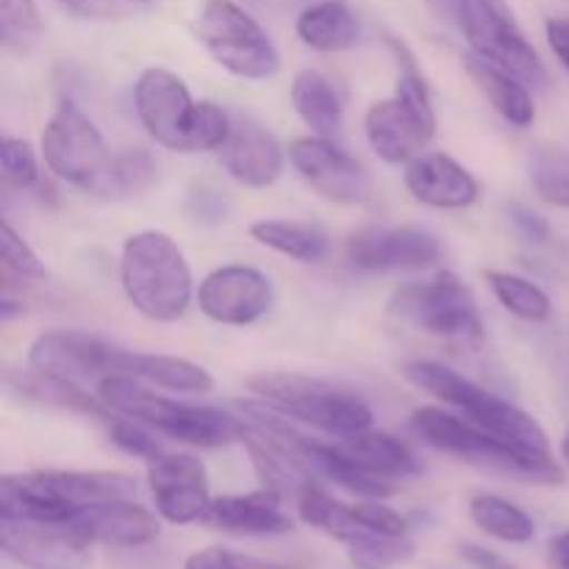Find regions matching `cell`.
<instances>
[{
	"label": "cell",
	"mask_w": 569,
	"mask_h": 569,
	"mask_svg": "<svg viewBox=\"0 0 569 569\" xmlns=\"http://www.w3.org/2000/svg\"><path fill=\"white\" fill-rule=\"evenodd\" d=\"M203 522L237 537H281L295 528L292 517L281 509V495L267 487L248 495L214 498Z\"/></svg>",
	"instance_id": "7402d4cb"
},
{
	"label": "cell",
	"mask_w": 569,
	"mask_h": 569,
	"mask_svg": "<svg viewBox=\"0 0 569 569\" xmlns=\"http://www.w3.org/2000/svg\"><path fill=\"white\" fill-rule=\"evenodd\" d=\"M42 39L37 0H0V44L11 56H31Z\"/></svg>",
	"instance_id": "d6a6232c"
},
{
	"label": "cell",
	"mask_w": 569,
	"mask_h": 569,
	"mask_svg": "<svg viewBox=\"0 0 569 569\" xmlns=\"http://www.w3.org/2000/svg\"><path fill=\"white\" fill-rule=\"evenodd\" d=\"M248 3H261V0H248Z\"/></svg>",
	"instance_id": "c3c4849f"
},
{
	"label": "cell",
	"mask_w": 569,
	"mask_h": 569,
	"mask_svg": "<svg viewBox=\"0 0 569 569\" xmlns=\"http://www.w3.org/2000/svg\"><path fill=\"white\" fill-rule=\"evenodd\" d=\"M470 520L478 531L506 545H526L537 537V522L531 515L500 495H476L470 500Z\"/></svg>",
	"instance_id": "4dcf8cb0"
},
{
	"label": "cell",
	"mask_w": 569,
	"mask_h": 569,
	"mask_svg": "<svg viewBox=\"0 0 569 569\" xmlns=\"http://www.w3.org/2000/svg\"><path fill=\"white\" fill-rule=\"evenodd\" d=\"M0 256H3L6 276H17L22 278V281H44V278H48L44 261L39 259L37 250L11 228L9 220H3V228H0Z\"/></svg>",
	"instance_id": "d590c367"
},
{
	"label": "cell",
	"mask_w": 569,
	"mask_h": 569,
	"mask_svg": "<svg viewBox=\"0 0 569 569\" xmlns=\"http://www.w3.org/2000/svg\"><path fill=\"white\" fill-rule=\"evenodd\" d=\"M298 39L317 53H339L359 42V20L342 0H320L306 6L295 22Z\"/></svg>",
	"instance_id": "83f0119b"
},
{
	"label": "cell",
	"mask_w": 569,
	"mask_h": 569,
	"mask_svg": "<svg viewBox=\"0 0 569 569\" xmlns=\"http://www.w3.org/2000/svg\"><path fill=\"white\" fill-rule=\"evenodd\" d=\"M406 189L411 198L431 209H470L481 194V187L467 167L448 153H426L406 164Z\"/></svg>",
	"instance_id": "ffe728a7"
},
{
	"label": "cell",
	"mask_w": 569,
	"mask_h": 569,
	"mask_svg": "<svg viewBox=\"0 0 569 569\" xmlns=\"http://www.w3.org/2000/svg\"><path fill=\"white\" fill-rule=\"evenodd\" d=\"M295 111L300 120L311 128L317 137L333 139L342 131L345 122V98L342 89L320 70L295 72L292 89H289Z\"/></svg>",
	"instance_id": "d4e9b609"
},
{
	"label": "cell",
	"mask_w": 569,
	"mask_h": 569,
	"mask_svg": "<svg viewBox=\"0 0 569 569\" xmlns=\"http://www.w3.org/2000/svg\"><path fill=\"white\" fill-rule=\"evenodd\" d=\"M126 350L87 331H44L28 348V367L67 381H100L122 370Z\"/></svg>",
	"instance_id": "2e32d148"
},
{
	"label": "cell",
	"mask_w": 569,
	"mask_h": 569,
	"mask_svg": "<svg viewBox=\"0 0 569 569\" xmlns=\"http://www.w3.org/2000/svg\"><path fill=\"white\" fill-rule=\"evenodd\" d=\"M109 439L117 445L120 450H126L128 456H137V459L156 461L159 456H164V448L159 445V439L153 437L148 426L142 422L131 420V417L114 415L109 420Z\"/></svg>",
	"instance_id": "74e56055"
},
{
	"label": "cell",
	"mask_w": 569,
	"mask_h": 569,
	"mask_svg": "<svg viewBox=\"0 0 569 569\" xmlns=\"http://www.w3.org/2000/svg\"><path fill=\"white\" fill-rule=\"evenodd\" d=\"M561 456H565V461L569 465V428L565 431V437H561Z\"/></svg>",
	"instance_id": "bcb514c9"
},
{
	"label": "cell",
	"mask_w": 569,
	"mask_h": 569,
	"mask_svg": "<svg viewBox=\"0 0 569 569\" xmlns=\"http://www.w3.org/2000/svg\"><path fill=\"white\" fill-rule=\"evenodd\" d=\"M289 161L298 176L315 189L320 198L339 206L367 203L372 194L370 172L365 170L356 156L345 153L342 148L326 137H300L289 144Z\"/></svg>",
	"instance_id": "9a60e30c"
},
{
	"label": "cell",
	"mask_w": 569,
	"mask_h": 569,
	"mask_svg": "<svg viewBox=\"0 0 569 569\" xmlns=\"http://www.w3.org/2000/svg\"><path fill=\"white\" fill-rule=\"evenodd\" d=\"M148 487L156 511L172 526L206 520L211 506L209 472L192 453H164L148 465Z\"/></svg>",
	"instance_id": "ac0fdd59"
},
{
	"label": "cell",
	"mask_w": 569,
	"mask_h": 569,
	"mask_svg": "<svg viewBox=\"0 0 569 569\" xmlns=\"http://www.w3.org/2000/svg\"><path fill=\"white\" fill-rule=\"evenodd\" d=\"M409 426L415 437L422 439L428 448L465 459L470 465L489 467V470L545 483V487H561L567 481L565 467L553 459V453L542 456L517 448V445L506 442V439L495 437V433L472 426L461 415L445 411L439 406H422V409L411 411Z\"/></svg>",
	"instance_id": "5b68a950"
},
{
	"label": "cell",
	"mask_w": 569,
	"mask_h": 569,
	"mask_svg": "<svg viewBox=\"0 0 569 569\" xmlns=\"http://www.w3.org/2000/svg\"><path fill=\"white\" fill-rule=\"evenodd\" d=\"M70 526H76L94 545H111V548H142L161 531L159 517L133 498L83 506L70 517Z\"/></svg>",
	"instance_id": "44dd1931"
},
{
	"label": "cell",
	"mask_w": 569,
	"mask_h": 569,
	"mask_svg": "<svg viewBox=\"0 0 569 569\" xmlns=\"http://www.w3.org/2000/svg\"><path fill=\"white\" fill-rule=\"evenodd\" d=\"M200 311L220 326L244 328L259 322L276 303L272 281L248 264L217 267L194 292Z\"/></svg>",
	"instance_id": "e0dca14e"
},
{
	"label": "cell",
	"mask_w": 569,
	"mask_h": 569,
	"mask_svg": "<svg viewBox=\"0 0 569 569\" xmlns=\"http://www.w3.org/2000/svg\"><path fill=\"white\" fill-rule=\"evenodd\" d=\"M461 559L476 569H515L506 559H500L498 553L487 548H478V545H461L459 548Z\"/></svg>",
	"instance_id": "b9f144b4"
},
{
	"label": "cell",
	"mask_w": 569,
	"mask_h": 569,
	"mask_svg": "<svg viewBox=\"0 0 569 569\" xmlns=\"http://www.w3.org/2000/svg\"><path fill=\"white\" fill-rule=\"evenodd\" d=\"M389 44L400 64L398 87L392 98L378 100L365 111V137L381 161L409 164L437 137V109H433L426 76L415 64L409 48L398 39Z\"/></svg>",
	"instance_id": "8992f818"
},
{
	"label": "cell",
	"mask_w": 569,
	"mask_h": 569,
	"mask_svg": "<svg viewBox=\"0 0 569 569\" xmlns=\"http://www.w3.org/2000/svg\"><path fill=\"white\" fill-rule=\"evenodd\" d=\"M0 548L22 569H87L94 542L70 522L0 517Z\"/></svg>",
	"instance_id": "4fadbf2b"
},
{
	"label": "cell",
	"mask_w": 569,
	"mask_h": 569,
	"mask_svg": "<svg viewBox=\"0 0 569 569\" xmlns=\"http://www.w3.org/2000/svg\"><path fill=\"white\" fill-rule=\"evenodd\" d=\"M389 315L431 337L478 350L487 342L481 311L472 289L456 272L439 270L422 281H409L389 298Z\"/></svg>",
	"instance_id": "9c48e42d"
},
{
	"label": "cell",
	"mask_w": 569,
	"mask_h": 569,
	"mask_svg": "<svg viewBox=\"0 0 569 569\" xmlns=\"http://www.w3.org/2000/svg\"><path fill=\"white\" fill-rule=\"evenodd\" d=\"M350 565L356 569H392L406 565L415 556V542L409 537H359L345 545Z\"/></svg>",
	"instance_id": "e575fe53"
},
{
	"label": "cell",
	"mask_w": 569,
	"mask_h": 569,
	"mask_svg": "<svg viewBox=\"0 0 569 569\" xmlns=\"http://www.w3.org/2000/svg\"><path fill=\"white\" fill-rule=\"evenodd\" d=\"M345 256L365 272L428 270L442 259V244L431 231L417 226H365L345 242Z\"/></svg>",
	"instance_id": "5bb4252c"
},
{
	"label": "cell",
	"mask_w": 569,
	"mask_h": 569,
	"mask_svg": "<svg viewBox=\"0 0 569 569\" xmlns=\"http://www.w3.org/2000/svg\"><path fill=\"white\" fill-rule=\"evenodd\" d=\"M465 67L467 72H470L472 81H476V87L483 92V98L492 103V109L498 111L509 126H533V120H537V106H533L528 81H522L520 76H515V72L506 70V67L495 64V61L476 53L465 56Z\"/></svg>",
	"instance_id": "603a6c76"
},
{
	"label": "cell",
	"mask_w": 569,
	"mask_h": 569,
	"mask_svg": "<svg viewBox=\"0 0 569 569\" xmlns=\"http://www.w3.org/2000/svg\"><path fill=\"white\" fill-rule=\"evenodd\" d=\"M9 389H14L17 395L28 400H37L42 406H53V409H67L78 411V415L98 417V420L109 422L114 417V411L98 398V395L83 392L81 383L67 381V378L48 376V372H39L28 367L26 372H9L6 376Z\"/></svg>",
	"instance_id": "484cf974"
},
{
	"label": "cell",
	"mask_w": 569,
	"mask_h": 569,
	"mask_svg": "<svg viewBox=\"0 0 569 569\" xmlns=\"http://www.w3.org/2000/svg\"><path fill=\"white\" fill-rule=\"evenodd\" d=\"M122 376H133L153 387L170 389V392L187 395H209L214 389V378L206 367L194 365L189 359L164 353H133L126 350L122 356Z\"/></svg>",
	"instance_id": "4316f807"
},
{
	"label": "cell",
	"mask_w": 569,
	"mask_h": 569,
	"mask_svg": "<svg viewBox=\"0 0 569 569\" xmlns=\"http://www.w3.org/2000/svg\"><path fill=\"white\" fill-rule=\"evenodd\" d=\"M133 3H153V0H133Z\"/></svg>",
	"instance_id": "7dc6e473"
},
{
	"label": "cell",
	"mask_w": 569,
	"mask_h": 569,
	"mask_svg": "<svg viewBox=\"0 0 569 569\" xmlns=\"http://www.w3.org/2000/svg\"><path fill=\"white\" fill-rule=\"evenodd\" d=\"M120 283L128 303L153 322H176L194 295L192 267L164 231H139L122 242Z\"/></svg>",
	"instance_id": "277c9868"
},
{
	"label": "cell",
	"mask_w": 569,
	"mask_h": 569,
	"mask_svg": "<svg viewBox=\"0 0 569 569\" xmlns=\"http://www.w3.org/2000/svg\"><path fill=\"white\" fill-rule=\"evenodd\" d=\"M194 28L211 59L231 76L267 81L281 70L270 33L233 0H206Z\"/></svg>",
	"instance_id": "30bf717a"
},
{
	"label": "cell",
	"mask_w": 569,
	"mask_h": 569,
	"mask_svg": "<svg viewBox=\"0 0 569 569\" xmlns=\"http://www.w3.org/2000/svg\"><path fill=\"white\" fill-rule=\"evenodd\" d=\"M137 498V481L122 472L37 470L0 478V517L70 522L83 506Z\"/></svg>",
	"instance_id": "3957f363"
},
{
	"label": "cell",
	"mask_w": 569,
	"mask_h": 569,
	"mask_svg": "<svg viewBox=\"0 0 569 569\" xmlns=\"http://www.w3.org/2000/svg\"><path fill=\"white\" fill-rule=\"evenodd\" d=\"M281 569H287V567H281Z\"/></svg>",
	"instance_id": "681fc988"
},
{
	"label": "cell",
	"mask_w": 569,
	"mask_h": 569,
	"mask_svg": "<svg viewBox=\"0 0 569 569\" xmlns=\"http://www.w3.org/2000/svg\"><path fill=\"white\" fill-rule=\"evenodd\" d=\"M337 445L359 470L383 478V481H398V478H409L420 472V461H417L415 450L403 439L392 437L387 431L370 428V431L356 433L350 439H339Z\"/></svg>",
	"instance_id": "cb8c5ba5"
},
{
	"label": "cell",
	"mask_w": 569,
	"mask_h": 569,
	"mask_svg": "<svg viewBox=\"0 0 569 569\" xmlns=\"http://www.w3.org/2000/svg\"><path fill=\"white\" fill-rule=\"evenodd\" d=\"M531 183L545 203L569 209V153L559 148H539L531 156Z\"/></svg>",
	"instance_id": "836d02e7"
},
{
	"label": "cell",
	"mask_w": 569,
	"mask_h": 569,
	"mask_svg": "<svg viewBox=\"0 0 569 569\" xmlns=\"http://www.w3.org/2000/svg\"><path fill=\"white\" fill-rule=\"evenodd\" d=\"M550 561L556 569H569V528L550 542Z\"/></svg>",
	"instance_id": "f6af8a7d"
},
{
	"label": "cell",
	"mask_w": 569,
	"mask_h": 569,
	"mask_svg": "<svg viewBox=\"0 0 569 569\" xmlns=\"http://www.w3.org/2000/svg\"><path fill=\"white\" fill-rule=\"evenodd\" d=\"M545 33H548V44L556 59L569 72V20L567 17H553V20L545 22Z\"/></svg>",
	"instance_id": "60d3db41"
},
{
	"label": "cell",
	"mask_w": 569,
	"mask_h": 569,
	"mask_svg": "<svg viewBox=\"0 0 569 569\" xmlns=\"http://www.w3.org/2000/svg\"><path fill=\"white\" fill-rule=\"evenodd\" d=\"M39 148H42L48 170L59 181L72 183L83 192H89L98 183L111 159L100 128L70 100H64L50 114Z\"/></svg>",
	"instance_id": "8fae6325"
},
{
	"label": "cell",
	"mask_w": 569,
	"mask_h": 569,
	"mask_svg": "<svg viewBox=\"0 0 569 569\" xmlns=\"http://www.w3.org/2000/svg\"><path fill=\"white\" fill-rule=\"evenodd\" d=\"M250 239L261 248L276 250L287 259L303 261V264H317L331 250V239L320 226L298 220H256L248 228Z\"/></svg>",
	"instance_id": "f1b7e54d"
},
{
	"label": "cell",
	"mask_w": 569,
	"mask_h": 569,
	"mask_svg": "<svg viewBox=\"0 0 569 569\" xmlns=\"http://www.w3.org/2000/svg\"><path fill=\"white\" fill-rule=\"evenodd\" d=\"M426 3L439 22L459 26V11H461V3H465V0H426Z\"/></svg>",
	"instance_id": "ee69618b"
},
{
	"label": "cell",
	"mask_w": 569,
	"mask_h": 569,
	"mask_svg": "<svg viewBox=\"0 0 569 569\" xmlns=\"http://www.w3.org/2000/svg\"><path fill=\"white\" fill-rule=\"evenodd\" d=\"M459 28L476 56L506 67L528 83L545 81L542 59L517 26L506 0H465Z\"/></svg>",
	"instance_id": "7c38bea8"
},
{
	"label": "cell",
	"mask_w": 569,
	"mask_h": 569,
	"mask_svg": "<svg viewBox=\"0 0 569 569\" xmlns=\"http://www.w3.org/2000/svg\"><path fill=\"white\" fill-rule=\"evenodd\" d=\"M156 176H159V164H156V159L150 156V150H120V153H111L103 176H100L98 183L89 189V194H98V198L109 200L139 198V194H144L153 187Z\"/></svg>",
	"instance_id": "f546056e"
},
{
	"label": "cell",
	"mask_w": 569,
	"mask_h": 569,
	"mask_svg": "<svg viewBox=\"0 0 569 569\" xmlns=\"http://www.w3.org/2000/svg\"><path fill=\"white\" fill-rule=\"evenodd\" d=\"M98 395L114 415L131 417L161 437L203 450L228 448L242 439V420L211 406H192L170 400L144 387L133 376H106L98 381Z\"/></svg>",
	"instance_id": "7a4b0ae2"
},
{
	"label": "cell",
	"mask_w": 569,
	"mask_h": 569,
	"mask_svg": "<svg viewBox=\"0 0 569 569\" xmlns=\"http://www.w3.org/2000/svg\"><path fill=\"white\" fill-rule=\"evenodd\" d=\"M248 389L278 415L317 428L331 439H350L372 428V409L359 395L320 378L298 372H259L250 378Z\"/></svg>",
	"instance_id": "ba28073f"
},
{
	"label": "cell",
	"mask_w": 569,
	"mask_h": 569,
	"mask_svg": "<svg viewBox=\"0 0 569 569\" xmlns=\"http://www.w3.org/2000/svg\"><path fill=\"white\" fill-rule=\"evenodd\" d=\"M0 170H3V181L11 187H39V161L37 150L31 148L28 139L20 137H3L0 142Z\"/></svg>",
	"instance_id": "8d00e7d4"
},
{
	"label": "cell",
	"mask_w": 569,
	"mask_h": 569,
	"mask_svg": "<svg viewBox=\"0 0 569 569\" xmlns=\"http://www.w3.org/2000/svg\"><path fill=\"white\" fill-rule=\"evenodd\" d=\"M487 281L498 303L509 315L520 317L526 322H548L550 315H553V303H550L548 292L539 283H533L531 278L517 276V272L489 270Z\"/></svg>",
	"instance_id": "1f68e13d"
},
{
	"label": "cell",
	"mask_w": 569,
	"mask_h": 569,
	"mask_svg": "<svg viewBox=\"0 0 569 569\" xmlns=\"http://www.w3.org/2000/svg\"><path fill=\"white\" fill-rule=\"evenodd\" d=\"M222 167L228 176L248 189H267L281 178L283 148L270 128L250 117H237L231 137L220 148Z\"/></svg>",
	"instance_id": "d6986e66"
},
{
	"label": "cell",
	"mask_w": 569,
	"mask_h": 569,
	"mask_svg": "<svg viewBox=\"0 0 569 569\" xmlns=\"http://www.w3.org/2000/svg\"><path fill=\"white\" fill-rule=\"evenodd\" d=\"M509 220L511 226H515V231L520 233L526 242L531 244H542L550 239V222L545 220L542 214H537L533 209H528V206H509Z\"/></svg>",
	"instance_id": "ab89813d"
},
{
	"label": "cell",
	"mask_w": 569,
	"mask_h": 569,
	"mask_svg": "<svg viewBox=\"0 0 569 569\" xmlns=\"http://www.w3.org/2000/svg\"><path fill=\"white\" fill-rule=\"evenodd\" d=\"M403 376L417 389L433 395L445 406L459 411L472 426L483 428V431L495 433V437L506 439V442L517 445V448L550 456L548 433L528 411H522L511 400L498 398L489 389L478 387L476 381L465 378L461 372L450 370V367L439 365V361L415 359L403 367Z\"/></svg>",
	"instance_id": "52a82bcc"
},
{
	"label": "cell",
	"mask_w": 569,
	"mask_h": 569,
	"mask_svg": "<svg viewBox=\"0 0 569 569\" xmlns=\"http://www.w3.org/2000/svg\"><path fill=\"white\" fill-rule=\"evenodd\" d=\"M59 3L81 17H111L117 11L114 0H59Z\"/></svg>",
	"instance_id": "7bdbcfd3"
},
{
	"label": "cell",
	"mask_w": 569,
	"mask_h": 569,
	"mask_svg": "<svg viewBox=\"0 0 569 569\" xmlns=\"http://www.w3.org/2000/svg\"><path fill=\"white\" fill-rule=\"evenodd\" d=\"M133 109L150 139L176 153L220 150L233 120L214 100H192L189 87L170 70L148 67L133 83Z\"/></svg>",
	"instance_id": "6da1fadb"
},
{
	"label": "cell",
	"mask_w": 569,
	"mask_h": 569,
	"mask_svg": "<svg viewBox=\"0 0 569 569\" xmlns=\"http://www.w3.org/2000/svg\"><path fill=\"white\" fill-rule=\"evenodd\" d=\"M183 569H281L278 565H270V561L253 559V556L237 553L231 548H203L194 550L192 556H187L183 561Z\"/></svg>",
	"instance_id": "f35d334b"
}]
</instances>
